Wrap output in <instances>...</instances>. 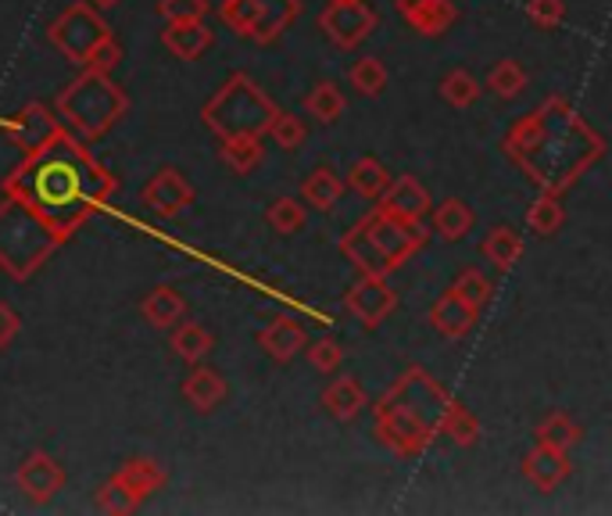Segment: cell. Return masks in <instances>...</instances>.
I'll return each mask as SVG.
<instances>
[{
    "label": "cell",
    "mask_w": 612,
    "mask_h": 516,
    "mask_svg": "<svg viewBox=\"0 0 612 516\" xmlns=\"http://www.w3.org/2000/svg\"><path fill=\"white\" fill-rule=\"evenodd\" d=\"M265 223L272 234H280V237H294V234H302L305 223H308V212L305 205L297 198H276L272 205L265 209Z\"/></svg>",
    "instance_id": "cell-25"
},
{
    "label": "cell",
    "mask_w": 612,
    "mask_h": 516,
    "mask_svg": "<svg viewBox=\"0 0 612 516\" xmlns=\"http://www.w3.org/2000/svg\"><path fill=\"white\" fill-rule=\"evenodd\" d=\"M441 430L452 438L458 448H473L476 441H480V419H476L469 410H462V405L455 399L444 402L441 410Z\"/></svg>",
    "instance_id": "cell-23"
},
{
    "label": "cell",
    "mask_w": 612,
    "mask_h": 516,
    "mask_svg": "<svg viewBox=\"0 0 612 516\" xmlns=\"http://www.w3.org/2000/svg\"><path fill=\"white\" fill-rule=\"evenodd\" d=\"M379 212H387L401 223H419L430 212L427 187L412 180V176H398V180H390L384 194H379Z\"/></svg>",
    "instance_id": "cell-8"
},
{
    "label": "cell",
    "mask_w": 612,
    "mask_h": 516,
    "mask_svg": "<svg viewBox=\"0 0 612 516\" xmlns=\"http://www.w3.org/2000/svg\"><path fill=\"white\" fill-rule=\"evenodd\" d=\"M44 198H50L54 205H68L76 198V172L68 166H50L44 180Z\"/></svg>",
    "instance_id": "cell-36"
},
{
    "label": "cell",
    "mask_w": 612,
    "mask_h": 516,
    "mask_svg": "<svg viewBox=\"0 0 612 516\" xmlns=\"http://www.w3.org/2000/svg\"><path fill=\"white\" fill-rule=\"evenodd\" d=\"M58 108L65 119L83 133V137H101V133L118 119V112L126 108V98L107 83V76L101 72H87L79 83L65 87L58 98Z\"/></svg>",
    "instance_id": "cell-2"
},
{
    "label": "cell",
    "mask_w": 612,
    "mask_h": 516,
    "mask_svg": "<svg viewBox=\"0 0 612 516\" xmlns=\"http://www.w3.org/2000/svg\"><path fill=\"white\" fill-rule=\"evenodd\" d=\"M569 470H574V463H569V456L563 452V448L555 445H541L523 459V478L537 487V492H555L566 478Z\"/></svg>",
    "instance_id": "cell-9"
},
{
    "label": "cell",
    "mask_w": 612,
    "mask_h": 516,
    "mask_svg": "<svg viewBox=\"0 0 612 516\" xmlns=\"http://www.w3.org/2000/svg\"><path fill=\"white\" fill-rule=\"evenodd\" d=\"M387 183H390V176L384 169V161H376L373 155H365V158L355 161V166H351L344 187H351L362 198H379L387 190Z\"/></svg>",
    "instance_id": "cell-24"
},
{
    "label": "cell",
    "mask_w": 612,
    "mask_h": 516,
    "mask_svg": "<svg viewBox=\"0 0 612 516\" xmlns=\"http://www.w3.org/2000/svg\"><path fill=\"white\" fill-rule=\"evenodd\" d=\"M83 65H87V72H101V76H107V72H112L115 65H118V44H115L112 36L101 40V44L87 54V61H83Z\"/></svg>",
    "instance_id": "cell-39"
},
{
    "label": "cell",
    "mask_w": 612,
    "mask_h": 516,
    "mask_svg": "<svg viewBox=\"0 0 612 516\" xmlns=\"http://www.w3.org/2000/svg\"><path fill=\"white\" fill-rule=\"evenodd\" d=\"M15 484L22 487V495H25V498H30V502H39V506H44V502H50L54 495L61 492V484H65V470H61V463H58V459H54V456H47V452H33V456L19 467Z\"/></svg>",
    "instance_id": "cell-7"
},
{
    "label": "cell",
    "mask_w": 612,
    "mask_h": 516,
    "mask_svg": "<svg viewBox=\"0 0 612 516\" xmlns=\"http://www.w3.org/2000/svg\"><path fill=\"white\" fill-rule=\"evenodd\" d=\"M305 356L311 362V370H319V373H337L340 370V362H344V348H340L333 337H319V341H311L305 345Z\"/></svg>",
    "instance_id": "cell-35"
},
{
    "label": "cell",
    "mask_w": 612,
    "mask_h": 516,
    "mask_svg": "<svg viewBox=\"0 0 612 516\" xmlns=\"http://www.w3.org/2000/svg\"><path fill=\"white\" fill-rule=\"evenodd\" d=\"M183 399L190 402V410L194 413H215L229 399V384L219 370L197 362L183 380Z\"/></svg>",
    "instance_id": "cell-10"
},
{
    "label": "cell",
    "mask_w": 612,
    "mask_h": 516,
    "mask_svg": "<svg viewBox=\"0 0 612 516\" xmlns=\"http://www.w3.org/2000/svg\"><path fill=\"white\" fill-rule=\"evenodd\" d=\"M344 305H348V312L362 323L365 330H373V327H379V323L390 316L394 309H398V294L390 291V283L384 277H370V273H365L355 283V288L348 291Z\"/></svg>",
    "instance_id": "cell-5"
},
{
    "label": "cell",
    "mask_w": 612,
    "mask_h": 516,
    "mask_svg": "<svg viewBox=\"0 0 612 516\" xmlns=\"http://www.w3.org/2000/svg\"><path fill=\"white\" fill-rule=\"evenodd\" d=\"M319 25L340 51H351L373 33L376 15H373V8L362 4V0H330V8L319 15Z\"/></svg>",
    "instance_id": "cell-4"
},
{
    "label": "cell",
    "mask_w": 612,
    "mask_h": 516,
    "mask_svg": "<svg viewBox=\"0 0 612 516\" xmlns=\"http://www.w3.org/2000/svg\"><path fill=\"white\" fill-rule=\"evenodd\" d=\"M19 330H22V319H19V312L11 309V305H4V302H0V348H8L11 341H15V337H19Z\"/></svg>",
    "instance_id": "cell-40"
},
{
    "label": "cell",
    "mask_w": 612,
    "mask_h": 516,
    "mask_svg": "<svg viewBox=\"0 0 612 516\" xmlns=\"http://www.w3.org/2000/svg\"><path fill=\"white\" fill-rule=\"evenodd\" d=\"M534 438L541 445H555V448H563V452H569L580 438H583V430L569 419L566 413H548L541 419V424L534 427Z\"/></svg>",
    "instance_id": "cell-28"
},
{
    "label": "cell",
    "mask_w": 612,
    "mask_h": 516,
    "mask_svg": "<svg viewBox=\"0 0 612 516\" xmlns=\"http://www.w3.org/2000/svg\"><path fill=\"white\" fill-rule=\"evenodd\" d=\"M101 40H107V25L98 15H90L87 8L65 11V15L50 25V44L65 51L68 58H76L79 65L87 61V54L98 47Z\"/></svg>",
    "instance_id": "cell-3"
},
{
    "label": "cell",
    "mask_w": 612,
    "mask_h": 516,
    "mask_svg": "<svg viewBox=\"0 0 612 516\" xmlns=\"http://www.w3.org/2000/svg\"><path fill=\"white\" fill-rule=\"evenodd\" d=\"M447 291H452L455 298H462V302H466V305H473L476 312H480L487 302H491V294H495V283L491 280H487L484 273H480V269H462V273L452 280V288H447Z\"/></svg>",
    "instance_id": "cell-31"
},
{
    "label": "cell",
    "mask_w": 612,
    "mask_h": 516,
    "mask_svg": "<svg viewBox=\"0 0 612 516\" xmlns=\"http://www.w3.org/2000/svg\"><path fill=\"white\" fill-rule=\"evenodd\" d=\"M401 15L408 25H416L423 36H438L455 22V4L447 0H401Z\"/></svg>",
    "instance_id": "cell-16"
},
{
    "label": "cell",
    "mask_w": 612,
    "mask_h": 516,
    "mask_svg": "<svg viewBox=\"0 0 612 516\" xmlns=\"http://www.w3.org/2000/svg\"><path fill=\"white\" fill-rule=\"evenodd\" d=\"M480 255L498 269V273H506V269H512L515 262H520V255H523V237L515 234V229H509V226H495L491 234L484 237Z\"/></svg>",
    "instance_id": "cell-22"
},
{
    "label": "cell",
    "mask_w": 612,
    "mask_h": 516,
    "mask_svg": "<svg viewBox=\"0 0 612 516\" xmlns=\"http://www.w3.org/2000/svg\"><path fill=\"white\" fill-rule=\"evenodd\" d=\"M219 158L229 172L248 176L262 166V144H258V137H251V133H234V137H223Z\"/></svg>",
    "instance_id": "cell-19"
},
{
    "label": "cell",
    "mask_w": 612,
    "mask_h": 516,
    "mask_svg": "<svg viewBox=\"0 0 612 516\" xmlns=\"http://www.w3.org/2000/svg\"><path fill=\"white\" fill-rule=\"evenodd\" d=\"M112 478L126 487V492L136 498V502H144V498H151L155 492H161L166 487V470H161L158 459H147V456H136L129 459V463H122Z\"/></svg>",
    "instance_id": "cell-11"
},
{
    "label": "cell",
    "mask_w": 612,
    "mask_h": 516,
    "mask_svg": "<svg viewBox=\"0 0 612 516\" xmlns=\"http://www.w3.org/2000/svg\"><path fill=\"white\" fill-rule=\"evenodd\" d=\"M269 137L280 152H297V147L308 141V126H305V119H297L291 112H276L269 122Z\"/></svg>",
    "instance_id": "cell-33"
},
{
    "label": "cell",
    "mask_w": 612,
    "mask_h": 516,
    "mask_svg": "<svg viewBox=\"0 0 612 516\" xmlns=\"http://www.w3.org/2000/svg\"><path fill=\"white\" fill-rule=\"evenodd\" d=\"M423 240L427 234L419 229V223H401L387 212H376L359 229H351L344 244H340V251H344L362 273L387 277L390 269H398L416 248H423Z\"/></svg>",
    "instance_id": "cell-1"
},
{
    "label": "cell",
    "mask_w": 612,
    "mask_h": 516,
    "mask_svg": "<svg viewBox=\"0 0 612 516\" xmlns=\"http://www.w3.org/2000/svg\"><path fill=\"white\" fill-rule=\"evenodd\" d=\"M473 223H476V215L462 198H447L433 209V234L441 240H462L473 229Z\"/></svg>",
    "instance_id": "cell-20"
},
{
    "label": "cell",
    "mask_w": 612,
    "mask_h": 516,
    "mask_svg": "<svg viewBox=\"0 0 612 516\" xmlns=\"http://www.w3.org/2000/svg\"><path fill=\"white\" fill-rule=\"evenodd\" d=\"M302 198H305V205L308 209H316V212H333L340 205V198H344V180L333 172V169H316L305 180L302 187Z\"/></svg>",
    "instance_id": "cell-21"
},
{
    "label": "cell",
    "mask_w": 612,
    "mask_h": 516,
    "mask_svg": "<svg viewBox=\"0 0 612 516\" xmlns=\"http://www.w3.org/2000/svg\"><path fill=\"white\" fill-rule=\"evenodd\" d=\"M438 90L452 108H469V104H476V98H480V83H476V76L466 69H452L441 79Z\"/></svg>",
    "instance_id": "cell-32"
},
{
    "label": "cell",
    "mask_w": 612,
    "mask_h": 516,
    "mask_svg": "<svg viewBox=\"0 0 612 516\" xmlns=\"http://www.w3.org/2000/svg\"><path fill=\"white\" fill-rule=\"evenodd\" d=\"M322 405L333 419L348 424V419H355L365 410V391L355 377H337L333 384L322 391Z\"/></svg>",
    "instance_id": "cell-17"
},
{
    "label": "cell",
    "mask_w": 612,
    "mask_h": 516,
    "mask_svg": "<svg viewBox=\"0 0 612 516\" xmlns=\"http://www.w3.org/2000/svg\"><path fill=\"white\" fill-rule=\"evenodd\" d=\"M348 83L355 87L365 98H376V93H384L390 76H387V65L379 58H359L355 65L348 69Z\"/></svg>",
    "instance_id": "cell-29"
},
{
    "label": "cell",
    "mask_w": 612,
    "mask_h": 516,
    "mask_svg": "<svg viewBox=\"0 0 612 516\" xmlns=\"http://www.w3.org/2000/svg\"><path fill=\"white\" fill-rule=\"evenodd\" d=\"M169 345H172V351H175V356H180L183 362L197 366V362H204V359L212 356L215 337L208 334V327H201V323H194V319H180V323H175V327H172Z\"/></svg>",
    "instance_id": "cell-18"
},
{
    "label": "cell",
    "mask_w": 612,
    "mask_h": 516,
    "mask_svg": "<svg viewBox=\"0 0 612 516\" xmlns=\"http://www.w3.org/2000/svg\"><path fill=\"white\" fill-rule=\"evenodd\" d=\"M93 506H98L101 513H136L140 509V502H136L115 478H107L98 487V495H93Z\"/></svg>",
    "instance_id": "cell-34"
},
{
    "label": "cell",
    "mask_w": 612,
    "mask_h": 516,
    "mask_svg": "<svg viewBox=\"0 0 612 516\" xmlns=\"http://www.w3.org/2000/svg\"><path fill=\"white\" fill-rule=\"evenodd\" d=\"M140 316L151 323L155 330H172L175 323L186 319V298L175 288H155V291L144 294Z\"/></svg>",
    "instance_id": "cell-15"
},
{
    "label": "cell",
    "mask_w": 612,
    "mask_h": 516,
    "mask_svg": "<svg viewBox=\"0 0 612 516\" xmlns=\"http://www.w3.org/2000/svg\"><path fill=\"white\" fill-rule=\"evenodd\" d=\"M476 316H480V312L462 302V298H455L452 291L441 294L438 302H433V309H430L433 330H438L441 337H452V341H458V337H466V334L476 327Z\"/></svg>",
    "instance_id": "cell-14"
},
{
    "label": "cell",
    "mask_w": 612,
    "mask_h": 516,
    "mask_svg": "<svg viewBox=\"0 0 612 516\" xmlns=\"http://www.w3.org/2000/svg\"><path fill=\"white\" fill-rule=\"evenodd\" d=\"M563 223H566V209L555 194H541L526 212L530 234H537V237H555L563 229Z\"/></svg>",
    "instance_id": "cell-26"
},
{
    "label": "cell",
    "mask_w": 612,
    "mask_h": 516,
    "mask_svg": "<svg viewBox=\"0 0 612 516\" xmlns=\"http://www.w3.org/2000/svg\"><path fill=\"white\" fill-rule=\"evenodd\" d=\"M526 15L534 25H541V30H555V25L566 19V4L563 0H530Z\"/></svg>",
    "instance_id": "cell-38"
},
{
    "label": "cell",
    "mask_w": 612,
    "mask_h": 516,
    "mask_svg": "<svg viewBox=\"0 0 612 516\" xmlns=\"http://www.w3.org/2000/svg\"><path fill=\"white\" fill-rule=\"evenodd\" d=\"M344 108H348V98L340 93L337 83H319V87H311V93L305 98V112L311 119H319L322 126H330V122H337L340 115H344Z\"/></svg>",
    "instance_id": "cell-27"
},
{
    "label": "cell",
    "mask_w": 612,
    "mask_h": 516,
    "mask_svg": "<svg viewBox=\"0 0 612 516\" xmlns=\"http://www.w3.org/2000/svg\"><path fill=\"white\" fill-rule=\"evenodd\" d=\"M161 44L180 61H197L204 51L212 47V30L204 25V19L197 22H169L166 33H161Z\"/></svg>",
    "instance_id": "cell-12"
},
{
    "label": "cell",
    "mask_w": 612,
    "mask_h": 516,
    "mask_svg": "<svg viewBox=\"0 0 612 516\" xmlns=\"http://www.w3.org/2000/svg\"><path fill=\"white\" fill-rule=\"evenodd\" d=\"M487 90L495 93V98H515V93L526 90V72L520 61L512 58H501L498 65H491V72H487Z\"/></svg>",
    "instance_id": "cell-30"
},
{
    "label": "cell",
    "mask_w": 612,
    "mask_h": 516,
    "mask_svg": "<svg viewBox=\"0 0 612 516\" xmlns=\"http://www.w3.org/2000/svg\"><path fill=\"white\" fill-rule=\"evenodd\" d=\"M158 11L166 22H197L208 15V0H158Z\"/></svg>",
    "instance_id": "cell-37"
},
{
    "label": "cell",
    "mask_w": 612,
    "mask_h": 516,
    "mask_svg": "<svg viewBox=\"0 0 612 516\" xmlns=\"http://www.w3.org/2000/svg\"><path fill=\"white\" fill-rule=\"evenodd\" d=\"M258 345H262V351L272 359V362H291L297 359V351H305L308 337H305V327L294 319H272L269 327L258 334Z\"/></svg>",
    "instance_id": "cell-13"
},
{
    "label": "cell",
    "mask_w": 612,
    "mask_h": 516,
    "mask_svg": "<svg viewBox=\"0 0 612 516\" xmlns=\"http://www.w3.org/2000/svg\"><path fill=\"white\" fill-rule=\"evenodd\" d=\"M90 4H98V8H112V4H118V0H90Z\"/></svg>",
    "instance_id": "cell-41"
},
{
    "label": "cell",
    "mask_w": 612,
    "mask_h": 516,
    "mask_svg": "<svg viewBox=\"0 0 612 516\" xmlns=\"http://www.w3.org/2000/svg\"><path fill=\"white\" fill-rule=\"evenodd\" d=\"M140 198H144V205L151 209L155 215H161V220H175L190 201H194V187H190L183 180V172H175V169H158L151 180L144 183L140 190Z\"/></svg>",
    "instance_id": "cell-6"
}]
</instances>
